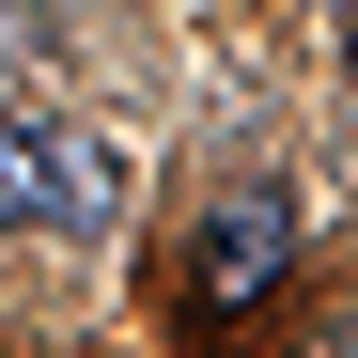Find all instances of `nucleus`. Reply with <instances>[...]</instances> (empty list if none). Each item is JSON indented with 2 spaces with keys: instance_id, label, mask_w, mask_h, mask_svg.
Returning <instances> with one entry per match:
<instances>
[{
  "instance_id": "nucleus-2",
  "label": "nucleus",
  "mask_w": 358,
  "mask_h": 358,
  "mask_svg": "<svg viewBox=\"0 0 358 358\" xmlns=\"http://www.w3.org/2000/svg\"><path fill=\"white\" fill-rule=\"evenodd\" d=\"M280 265H296V203H280V187H234V203L187 234V296H203V312L280 296Z\"/></svg>"
},
{
  "instance_id": "nucleus-3",
  "label": "nucleus",
  "mask_w": 358,
  "mask_h": 358,
  "mask_svg": "<svg viewBox=\"0 0 358 358\" xmlns=\"http://www.w3.org/2000/svg\"><path fill=\"white\" fill-rule=\"evenodd\" d=\"M296 358H358V312H327V327H312V343H296Z\"/></svg>"
},
{
  "instance_id": "nucleus-1",
  "label": "nucleus",
  "mask_w": 358,
  "mask_h": 358,
  "mask_svg": "<svg viewBox=\"0 0 358 358\" xmlns=\"http://www.w3.org/2000/svg\"><path fill=\"white\" fill-rule=\"evenodd\" d=\"M109 203H125L109 141H63L31 109H0V234H63V218H109Z\"/></svg>"
}]
</instances>
